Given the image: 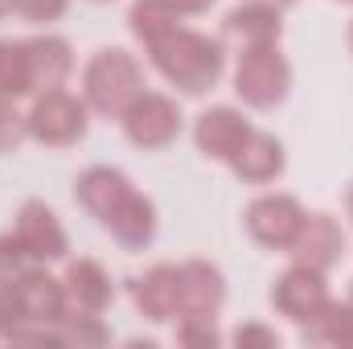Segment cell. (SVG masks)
<instances>
[{"instance_id": "6da1fadb", "label": "cell", "mask_w": 353, "mask_h": 349, "mask_svg": "<svg viewBox=\"0 0 353 349\" xmlns=\"http://www.w3.org/2000/svg\"><path fill=\"white\" fill-rule=\"evenodd\" d=\"M152 66L161 70V79L176 87L181 94H205L210 87H218L222 70H226V50L218 37L197 33L189 25H169L165 33H157L148 46Z\"/></svg>"}, {"instance_id": "7a4b0ae2", "label": "cell", "mask_w": 353, "mask_h": 349, "mask_svg": "<svg viewBox=\"0 0 353 349\" xmlns=\"http://www.w3.org/2000/svg\"><path fill=\"white\" fill-rule=\"evenodd\" d=\"M140 94H144V70L128 50L107 46L90 54V62L83 66V99L94 115L123 119V111Z\"/></svg>"}, {"instance_id": "3957f363", "label": "cell", "mask_w": 353, "mask_h": 349, "mask_svg": "<svg viewBox=\"0 0 353 349\" xmlns=\"http://www.w3.org/2000/svg\"><path fill=\"white\" fill-rule=\"evenodd\" d=\"M292 90V66L279 54V41H259V46H239V62H234V94L255 107L271 111L288 99Z\"/></svg>"}, {"instance_id": "277c9868", "label": "cell", "mask_w": 353, "mask_h": 349, "mask_svg": "<svg viewBox=\"0 0 353 349\" xmlns=\"http://www.w3.org/2000/svg\"><path fill=\"white\" fill-rule=\"evenodd\" d=\"M29 136L46 148H70L87 136L90 123V107L87 99L70 94V90H41L33 99V107L25 111Z\"/></svg>"}, {"instance_id": "5b68a950", "label": "cell", "mask_w": 353, "mask_h": 349, "mask_svg": "<svg viewBox=\"0 0 353 349\" xmlns=\"http://www.w3.org/2000/svg\"><path fill=\"white\" fill-rule=\"evenodd\" d=\"M123 136L136 148H148V152L169 148L181 136V107H176V99L161 94V90H144L123 111Z\"/></svg>"}, {"instance_id": "8992f818", "label": "cell", "mask_w": 353, "mask_h": 349, "mask_svg": "<svg viewBox=\"0 0 353 349\" xmlns=\"http://www.w3.org/2000/svg\"><path fill=\"white\" fill-rule=\"evenodd\" d=\"M304 206L292 197V193H259L251 206H247V230L259 247L271 251H292L300 226H304Z\"/></svg>"}, {"instance_id": "52a82bcc", "label": "cell", "mask_w": 353, "mask_h": 349, "mask_svg": "<svg viewBox=\"0 0 353 349\" xmlns=\"http://www.w3.org/2000/svg\"><path fill=\"white\" fill-rule=\"evenodd\" d=\"M271 304L279 317H288L292 325H304L312 321L325 304H329V283H325V271L316 267H304V263H292L275 288H271Z\"/></svg>"}, {"instance_id": "ba28073f", "label": "cell", "mask_w": 353, "mask_h": 349, "mask_svg": "<svg viewBox=\"0 0 353 349\" xmlns=\"http://www.w3.org/2000/svg\"><path fill=\"white\" fill-rule=\"evenodd\" d=\"M17 239H21V247L29 251L33 263H58V259H66V251H70L66 226H62L58 214H54L46 201H37V197H29V201L17 210Z\"/></svg>"}, {"instance_id": "9c48e42d", "label": "cell", "mask_w": 353, "mask_h": 349, "mask_svg": "<svg viewBox=\"0 0 353 349\" xmlns=\"http://www.w3.org/2000/svg\"><path fill=\"white\" fill-rule=\"evenodd\" d=\"M176 304L181 317H218L226 304V275L210 259L176 263Z\"/></svg>"}, {"instance_id": "30bf717a", "label": "cell", "mask_w": 353, "mask_h": 349, "mask_svg": "<svg viewBox=\"0 0 353 349\" xmlns=\"http://www.w3.org/2000/svg\"><path fill=\"white\" fill-rule=\"evenodd\" d=\"M247 136H251V119H247L239 107H230V103L201 111L197 123H193V144H197V152L210 157V161H222V165L243 148Z\"/></svg>"}, {"instance_id": "8fae6325", "label": "cell", "mask_w": 353, "mask_h": 349, "mask_svg": "<svg viewBox=\"0 0 353 349\" xmlns=\"http://www.w3.org/2000/svg\"><path fill=\"white\" fill-rule=\"evenodd\" d=\"M17 304H21V317L25 321H37V325H58L66 317V288L58 275L46 271V263H29L21 275H17ZM21 321V325H25Z\"/></svg>"}, {"instance_id": "7c38bea8", "label": "cell", "mask_w": 353, "mask_h": 349, "mask_svg": "<svg viewBox=\"0 0 353 349\" xmlns=\"http://www.w3.org/2000/svg\"><path fill=\"white\" fill-rule=\"evenodd\" d=\"M341 255H345V226L325 210L304 214V226L292 243V259L304 267H316V271H329L341 263Z\"/></svg>"}, {"instance_id": "4fadbf2b", "label": "cell", "mask_w": 353, "mask_h": 349, "mask_svg": "<svg viewBox=\"0 0 353 349\" xmlns=\"http://www.w3.org/2000/svg\"><path fill=\"white\" fill-rule=\"evenodd\" d=\"M128 288H132V304L140 308V317H148L157 325L181 317V304H176V263H152Z\"/></svg>"}, {"instance_id": "5bb4252c", "label": "cell", "mask_w": 353, "mask_h": 349, "mask_svg": "<svg viewBox=\"0 0 353 349\" xmlns=\"http://www.w3.org/2000/svg\"><path fill=\"white\" fill-rule=\"evenodd\" d=\"M136 185L128 181L123 169H111V165H90L87 173H79L74 181V201L87 210L90 218H99V222H107L111 214H115V206L132 193Z\"/></svg>"}, {"instance_id": "9a60e30c", "label": "cell", "mask_w": 353, "mask_h": 349, "mask_svg": "<svg viewBox=\"0 0 353 349\" xmlns=\"http://www.w3.org/2000/svg\"><path fill=\"white\" fill-rule=\"evenodd\" d=\"M226 165H230V173L239 177V181H247V185H271L275 177L283 173L288 157H283V144H279L271 132L251 128V136L243 140V148H239Z\"/></svg>"}, {"instance_id": "2e32d148", "label": "cell", "mask_w": 353, "mask_h": 349, "mask_svg": "<svg viewBox=\"0 0 353 349\" xmlns=\"http://www.w3.org/2000/svg\"><path fill=\"white\" fill-rule=\"evenodd\" d=\"M62 288H66V308H74V312H107V304L115 300L111 275L103 271V263H94V259L66 263Z\"/></svg>"}, {"instance_id": "e0dca14e", "label": "cell", "mask_w": 353, "mask_h": 349, "mask_svg": "<svg viewBox=\"0 0 353 349\" xmlns=\"http://www.w3.org/2000/svg\"><path fill=\"white\" fill-rule=\"evenodd\" d=\"M103 226L115 235L119 247H128V251H144V247L157 239V206H152L148 193L132 189V193L115 206V214H111Z\"/></svg>"}, {"instance_id": "ac0fdd59", "label": "cell", "mask_w": 353, "mask_h": 349, "mask_svg": "<svg viewBox=\"0 0 353 349\" xmlns=\"http://www.w3.org/2000/svg\"><path fill=\"white\" fill-rule=\"evenodd\" d=\"M29 70H33V90H62L74 74V50L58 33L29 37Z\"/></svg>"}, {"instance_id": "d6986e66", "label": "cell", "mask_w": 353, "mask_h": 349, "mask_svg": "<svg viewBox=\"0 0 353 349\" xmlns=\"http://www.w3.org/2000/svg\"><path fill=\"white\" fill-rule=\"evenodd\" d=\"M226 37H234L239 46H259V41H279L283 37V21H279V8L259 4V0H247L239 8L226 12L222 21Z\"/></svg>"}, {"instance_id": "ffe728a7", "label": "cell", "mask_w": 353, "mask_h": 349, "mask_svg": "<svg viewBox=\"0 0 353 349\" xmlns=\"http://www.w3.org/2000/svg\"><path fill=\"white\" fill-rule=\"evenodd\" d=\"M300 333H304V341H312V346L353 349V304L350 300L341 304V300L329 296V304H325L312 321H304Z\"/></svg>"}, {"instance_id": "44dd1931", "label": "cell", "mask_w": 353, "mask_h": 349, "mask_svg": "<svg viewBox=\"0 0 353 349\" xmlns=\"http://www.w3.org/2000/svg\"><path fill=\"white\" fill-rule=\"evenodd\" d=\"M0 94H4V99H25V94H33L29 41L0 37Z\"/></svg>"}, {"instance_id": "7402d4cb", "label": "cell", "mask_w": 353, "mask_h": 349, "mask_svg": "<svg viewBox=\"0 0 353 349\" xmlns=\"http://www.w3.org/2000/svg\"><path fill=\"white\" fill-rule=\"evenodd\" d=\"M58 337H62V346L94 349V346L111 341V329L103 325V312H74V308H66V317L58 321Z\"/></svg>"}, {"instance_id": "603a6c76", "label": "cell", "mask_w": 353, "mask_h": 349, "mask_svg": "<svg viewBox=\"0 0 353 349\" xmlns=\"http://www.w3.org/2000/svg\"><path fill=\"white\" fill-rule=\"evenodd\" d=\"M181 17H173L161 0H136L132 4V12H128V25H132V37L140 41V46H148L157 33H165L169 25H176Z\"/></svg>"}, {"instance_id": "cb8c5ba5", "label": "cell", "mask_w": 353, "mask_h": 349, "mask_svg": "<svg viewBox=\"0 0 353 349\" xmlns=\"http://www.w3.org/2000/svg\"><path fill=\"white\" fill-rule=\"evenodd\" d=\"M173 337L185 349H214V346H222V333H218L214 317H181Z\"/></svg>"}, {"instance_id": "d4e9b609", "label": "cell", "mask_w": 353, "mask_h": 349, "mask_svg": "<svg viewBox=\"0 0 353 349\" xmlns=\"http://www.w3.org/2000/svg\"><path fill=\"white\" fill-rule=\"evenodd\" d=\"M25 136H29V123H25V115L17 111V99H4V94H0V152L21 148Z\"/></svg>"}, {"instance_id": "484cf974", "label": "cell", "mask_w": 353, "mask_h": 349, "mask_svg": "<svg viewBox=\"0 0 353 349\" xmlns=\"http://www.w3.org/2000/svg\"><path fill=\"white\" fill-rule=\"evenodd\" d=\"M70 8V0H12V17H21L25 25H50Z\"/></svg>"}, {"instance_id": "4316f807", "label": "cell", "mask_w": 353, "mask_h": 349, "mask_svg": "<svg viewBox=\"0 0 353 349\" xmlns=\"http://www.w3.org/2000/svg\"><path fill=\"white\" fill-rule=\"evenodd\" d=\"M29 263L33 259H29V251L21 247L17 230H12V235H0V279H17Z\"/></svg>"}, {"instance_id": "83f0119b", "label": "cell", "mask_w": 353, "mask_h": 349, "mask_svg": "<svg viewBox=\"0 0 353 349\" xmlns=\"http://www.w3.org/2000/svg\"><path fill=\"white\" fill-rule=\"evenodd\" d=\"M234 346L239 349H279V333L271 325L251 321V325H239L234 329Z\"/></svg>"}, {"instance_id": "f1b7e54d", "label": "cell", "mask_w": 353, "mask_h": 349, "mask_svg": "<svg viewBox=\"0 0 353 349\" xmlns=\"http://www.w3.org/2000/svg\"><path fill=\"white\" fill-rule=\"evenodd\" d=\"M173 17H201V12H210V4L214 0H161Z\"/></svg>"}, {"instance_id": "f546056e", "label": "cell", "mask_w": 353, "mask_h": 349, "mask_svg": "<svg viewBox=\"0 0 353 349\" xmlns=\"http://www.w3.org/2000/svg\"><path fill=\"white\" fill-rule=\"evenodd\" d=\"M259 4H271V8H279V12H283V8H292L296 0H259Z\"/></svg>"}, {"instance_id": "4dcf8cb0", "label": "cell", "mask_w": 353, "mask_h": 349, "mask_svg": "<svg viewBox=\"0 0 353 349\" xmlns=\"http://www.w3.org/2000/svg\"><path fill=\"white\" fill-rule=\"evenodd\" d=\"M8 12H12V0H0V21H4Z\"/></svg>"}, {"instance_id": "1f68e13d", "label": "cell", "mask_w": 353, "mask_h": 349, "mask_svg": "<svg viewBox=\"0 0 353 349\" xmlns=\"http://www.w3.org/2000/svg\"><path fill=\"white\" fill-rule=\"evenodd\" d=\"M345 210H350V218H353V185L345 189Z\"/></svg>"}, {"instance_id": "d6a6232c", "label": "cell", "mask_w": 353, "mask_h": 349, "mask_svg": "<svg viewBox=\"0 0 353 349\" xmlns=\"http://www.w3.org/2000/svg\"><path fill=\"white\" fill-rule=\"evenodd\" d=\"M350 54H353V21H350Z\"/></svg>"}, {"instance_id": "836d02e7", "label": "cell", "mask_w": 353, "mask_h": 349, "mask_svg": "<svg viewBox=\"0 0 353 349\" xmlns=\"http://www.w3.org/2000/svg\"><path fill=\"white\" fill-rule=\"evenodd\" d=\"M94 4H111V0H94Z\"/></svg>"}, {"instance_id": "e575fe53", "label": "cell", "mask_w": 353, "mask_h": 349, "mask_svg": "<svg viewBox=\"0 0 353 349\" xmlns=\"http://www.w3.org/2000/svg\"><path fill=\"white\" fill-rule=\"evenodd\" d=\"M350 304H353V288H350Z\"/></svg>"}, {"instance_id": "d590c367", "label": "cell", "mask_w": 353, "mask_h": 349, "mask_svg": "<svg viewBox=\"0 0 353 349\" xmlns=\"http://www.w3.org/2000/svg\"><path fill=\"white\" fill-rule=\"evenodd\" d=\"M341 4H353V0H341Z\"/></svg>"}]
</instances>
